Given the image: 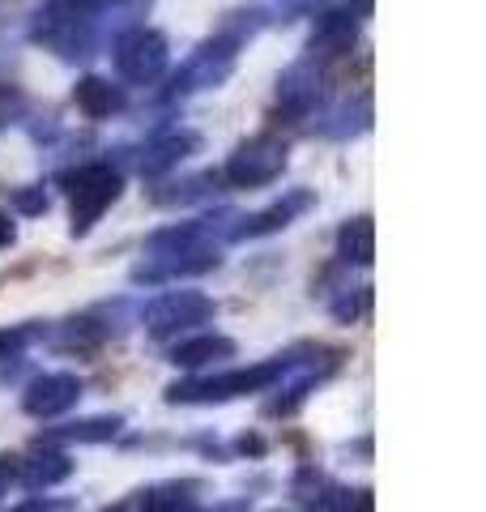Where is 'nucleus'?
<instances>
[{"label": "nucleus", "instance_id": "423d86ee", "mask_svg": "<svg viewBox=\"0 0 486 512\" xmlns=\"http://www.w3.org/2000/svg\"><path fill=\"white\" fill-rule=\"evenodd\" d=\"M226 342H214V338H205V342H192V346H180L175 350V363H205L209 355H226Z\"/></svg>", "mask_w": 486, "mask_h": 512}, {"label": "nucleus", "instance_id": "f257e3e1", "mask_svg": "<svg viewBox=\"0 0 486 512\" xmlns=\"http://www.w3.org/2000/svg\"><path fill=\"white\" fill-rule=\"evenodd\" d=\"M116 192H120V180L111 171H103V167L81 171L73 180V214L81 210V227H90V218L99 214L107 201H116Z\"/></svg>", "mask_w": 486, "mask_h": 512}, {"label": "nucleus", "instance_id": "f03ea898", "mask_svg": "<svg viewBox=\"0 0 486 512\" xmlns=\"http://www.w3.org/2000/svg\"><path fill=\"white\" fill-rule=\"evenodd\" d=\"M124 47H128V52H137V60H120V69H124L128 77H150L158 64H162V43H158V35H133Z\"/></svg>", "mask_w": 486, "mask_h": 512}, {"label": "nucleus", "instance_id": "20e7f679", "mask_svg": "<svg viewBox=\"0 0 486 512\" xmlns=\"http://www.w3.org/2000/svg\"><path fill=\"white\" fill-rule=\"evenodd\" d=\"M77 103L90 111V116H103V111H116L120 107V94L103 86V82H81L77 86Z\"/></svg>", "mask_w": 486, "mask_h": 512}, {"label": "nucleus", "instance_id": "39448f33", "mask_svg": "<svg viewBox=\"0 0 486 512\" xmlns=\"http://www.w3.org/2000/svg\"><path fill=\"white\" fill-rule=\"evenodd\" d=\"M342 248L354 252V261H367V256H371V227H367V218L350 222V227L342 231Z\"/></svg>", "mask_w": 486, "mask_h": 512}, {"label": "nucleus", "instance_id": "7ed1b4c3", "mask_svg": "<svg viewBox=\"0 0 486 512\" xmlns=\"http://www.w3.org/2000/svg\"><path fill=\"white\" fill-rule=\"evenodd\" d=\"M73 393H77V384L73 380H64V376H56V380H43V384H35V397H30V410H43V414H56V410H64L73 402Z\"/></svg>", "mask_w": 486, "mask_h": 512}]
</instances>
